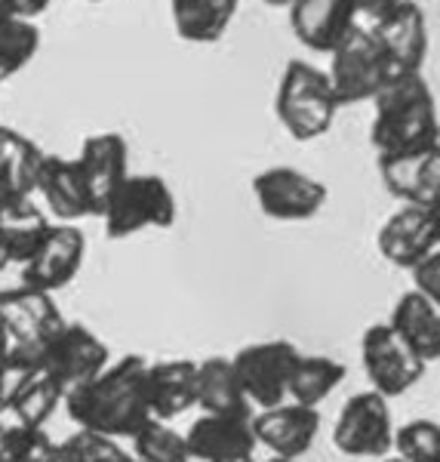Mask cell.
<instances>
[{"mask_svg":"<svg viewBox=\"0 0 440 462\" xmlns=\"http://www.w3.org/2000/svg\"><path fill=\"white\" fill-rule=\"evenodd\" d=\"M148 361L142 355H126L108 364L99 376L65 394V410L78 429L99 431L115 441L133 438L151 420L145 398Z\"/></svg>","mask_w":440,"mask_h":462,"instance_id":"cell-1","label":"cell"},{"mask_svg":"<svg viewBox=\"0 0 440 462\" xmlns=\"http://www.w3.org/2000/svg\"><path fill=\"white\" fill-rule=\"evenodd\" d=\"M372 102L370 145L376 158H404L440 143L437 102L422 74H398Z\"/></svg>","mask_w":440,"mask_h":462,"instance_id":"cell-2","label":"cell"},{"mask_svg":"<svg viewBox=\"0 0 440 462\" xmlns=\"http://www.w3.org/2000/svg\"><path fill=\"white\" fill-rule=\"evenodd\" d=\"M274 115L296 143H315L326 136L339 115L326 71L302 59L287 62L280 74L278 99H274Z\"/></svg>","mask_w":440,"mask_h":462,"instance_id":"cell-3","label":"cell"},{"mask_svg":"<svg viewBox=\"0 0 440 462\" xmlns=\"http://www.w3.org/2000/svg\"><path fill=\"white\" fill-rule=\"evenodd\" d=\"M176 213V195L167 179L154 173H130L111 195L102 219L111 241H124L145 228H170Z\"/></svg>","mask_w":440,"mask_h":462,"instance_id":"cell-4","label":"cell"},{"mask_svg":"<svg viewBox=\"0 0 440 462\" xmlns=\"http://www.w3.org/2000/svg\"><path fill=\"white\" fill-rule=\"evenodd\" d=\"M330 56L333 62L326 78H330L335 106L339 108L372 102L379 89L394 78L391 69H388L382 47L376 43L370 28L354 25Z\"/></svg>","mask_w":440,"mask_h":462,"instance_id":"cell-5","label":"cell"},{"mask_svg":"<svg viewBox=\"0 0 440 462\" xmlns=\"http://www.w3.org/2000/svg\"><path fill=\"white\" fill-rule=\"evenodd\" d=\"M299 357L302 352L289 339L252 342V346H243L241 352L231 357L237 383H241L243 394H247L250 407L271 410L283 404Z\"/></svg>","mask_w":440,"mask_h":462,"instance_id":"cell-6","label":"cell"},{"mask_svg":"<svg viewBox=\"0 0 440 462\" xmlns=\"http://www.w3.org/2000/svg\"><path fill=\"white\" fill-rule=\"evenodd\" d=\"M394 420L388 398L376 392H357L342 404L333 426V444L339 453L357 459H382L394 447Z\"/></svg>","mask_w":440,"mask_h":462,"instance_id":"cell-7","label":"cell"},{"mask_svg":"<svg viewBox=\"0 0 440 462\" xmlns=\"http://www.w3.org/2000/svg\"><path fill=\"white\" fill-rule=\"evenodd\" d=\"M259 210L274 222H308L324 210L330 191L320 179L296 167H268L252 179Z\"/></svg>","mask_w":440,"mask_h":462,"instance_id":"cell-8","label":"cell"},{"mask_svg":"<svg viewBox=\"0 0 440 462\" xmlns=\"http://www.w3.org/2000/svg\"><path fill=\"white\" fill-rule=\"evenodd\" d=\"M111 352L108 346L96 337L84 324H69L56 333L53 339L43 346V364L41 374L62 389L65 394L74 392L78 385L89 383L93 376H99L108 367Z\"/></svg>","mask_w":440,"mask_h":462,"instance_id":"cell-9","label":"cell"},{"mask_svg":"<svg viewBox=\"0 0 440 462\" xmlns=\"http://www.w3.org/2000/svg\"><path fill=\"white\" fill-rule=\"evenodd\" d=\"M361 361L370 389L382 398H400L425 376V364L394 337L388 324H372L363 330Z\"/></svg>","mask_w":440,"mask_h":462,"instance_id":"cell-10","label":"cell"},{"mask_svg":"<svg viewBox=\"0 0 440 462\" xmlns=\"http://www.w3.org/2000/svg\"><path fill=\"white\" fill-rule=\"evenodd\" d=\"M87 256V235L78 226H65L53 222L37 250L22 265V284L43 293H56V290L69 287L74 274L80 272Z\"/></svg>","mask_w":440,"mask_h":462,"instance_id":"cell-11","label":"cell"},{"mask_svg":"<svg viewBox=\"0 0 440 462\" xmlns=\"http://www.w3.org/2000/svg\"><path fill=\"white\" fill-rule=\"evenodd\" d=\"M0 327L10 346L43 348L65 327V318L53 302V293L32 287L0 290Z\"/></svg>","mask_w":440,"mask_h":462,"instance_id":"cell-12","label":"cell"},{"mask_svg":"<svg viewBox=\"0 0 440 462\" xmlns=\"http://www.w3.org/2000/svg\"><path fill=\"white\" fill-rule=\"evenodd\" d=\"M74 163H78L80 182L87 189L89 216H99L102 219L111 195L130 176V148H126V139L121 133H96V136H87Z\"/></svg>","mask_w":440,"mask_h":462,"instance_id":"cell-13","label":"cell"},{"mask_svg":"<svg viewBox=\"0 0 440 462\" xmlns=\"http://www.w3.org/2000/svg\"><path fill=\"white\" fill-rule=\"evenodd\" d=\"M370 32L382 47L394 78L398 74H422V65L428 59V22H425V13L416 0H400L391 13L372 22Z\"/></svg>","mask_w":440,"mask_h":462,"instance_id":"cell-14","label":"cell"},{"mask_svg":"<svg viewBox=\"0 0 440 462\" xmlns=\"http://www.w3.org/2000/svg\"><path fill=\"white\" fill-rule=\"evenodd\" d=\"M320 431V410L317 407H302L293 401L271 410H256L252 413V435L256 444L268 447L274 457L280 459H296L299 462L305 453L315 447Z\"/></svg>","mask_w":440,"mask_h":462,"instance_id":"cell-15","label":"cell"},{"mask_svg":"<svg viewBox=\"0 0 440 462\" xmlns=\"http://www.w3.org/2000/svg\"><path fill=\"white\" fill-rule=\"evenodd\" d=\"M289 25L302 47L333 53L357 25V6L354 0H293Z\"/></svg>","mask_w":440,"mask_h":462,"instance_id":"cell-16","label":"cell"},{"mask_svg":"<svg viewBox=\"0 0 440 462\" xmlns=\"http://www.w3.org/2000/svg\"><path fill=\"white\" fill-rule=\"evenodd\" d=\"M191 462H225L256 450L252 416H210L204 413L185 431Z\"/></svg>","mask_w":440,"mask_h":462,"instance_id":"cell-17","label":"cell"},{"mask_svg":"<svg viewBox=\"0 0 440 462\" xmlns=\"http://www.w3.org/2000/svg\"><path fill=\"white\" fill-rule=\"evenodd\" d=\"M376 244L379 253L385 256V263H391L394 268H407V272H413L422 259H428L437 250L425 207L416 204H404L400 210L388 216L385 226L376 235Z\"/></svg>","mask_w":440,"mask_h":462,"instance_id":"cell-18","label":"cell"},{"mask_svg":"<svg viewBox=\"0 0 440 462\" xmlns=\"http://www.w3.org/2000/svg\"><path fill=\"white\" fill-rule=\"evenodd\" d=\"M388 195L400 204H428L440 195V143L404 158H376Z\"/></svg>","mask_w":440,"mask_h":462,"instance_id":"cell-19","label":"cell"},{"mask_svg":"<svg viewBox=\"0 0 440 462\" xmlns=\"http://www.w3.org/2000/svg\"><path fill=\"white\" fill-rule=\"evenodd\" d=\"M388 327L425 367L440 361V309L419 290L400 293V300L391 309V318H388Z\"/></svg>","mask_w":440,"mask_h":462,"instance_id":"cell-20","label":"cell"},{"mask_svg":"<svg viewBox=\"0 0 440 462\" xmlns=\"http://www.w3.org/2000/svg\"><path fill=\"white\" fill-rule=\"evenodd\" d=\"M145 398L151 420L170 422L182 416L185 410L194 407V398H197V364L188 361V357L148 364Z\"/></svg>","mask_w":440,"mask_h":462,"instance_id":"cell-21","label":"cell"},{"mask_svg":"<svg viewBox=\"0 0 440 462\" xmlns=\"http://www.w3.org/2000/svg\"><path fill=\"white\" fill-rule=\"evenodd\" d=\"M34 195H41L47 210L56 216V222H65V226H78L80 219L89 216L87 189L80 182L74 158L47 154L41 163V173H37Z\"/></svg>","mask_w":440,"mask_h":462,"instance_id":"cell-22","label":"cell"},{"mask_svg":"<svg viewBox=\"0 0 440 462\" xmlns=\"http://www.w3.org/2000/svg\"><path fill=\"white\" fill-rule=\"evenodd\" d=\"M47 158L41 145L0 124V200L34 198L37 173Z\"/></svg>","mask_w":440,"mask_h":462,"instance_id":"cell-23","label":"cell"},{"mask_svg":"<svg viewBox=\"0 0 440 462\" xmlns=\"http://www.w3.org/2000/svg\"><path fill=\"white\" fill-rule=\"evenodd\" d=\"M194 407H200L210 416H252V407L237 383L231 357H206L197 364V398Z\"/></svg>","mask_w":440,"mask_h":462,"instance_id":"cell-24","label":"cell"},{"mask_svg":"<svg viewBox=\"0 0 440 462\" xmlns=\"http://www.w3.org/2000/svg\"><path fill=\"white\" fill-rule=\"evenodd\" d=\"M241 0H170L173 28L188 43H215L225 37Z\"/></svg>","mask_w":440,"mask_h":462,"instance_id":"cell-25","label":"cell"},{"mask_svg":"<svg viewBox=\"0 0 440 462\" xmlns=\"http://www.w3.org/2000/svg\"><path fill=\"white\" fill-rule=\"evenodd\" d=\"M47 210L34 204V198H16V200H0V237L13 253V265H25L28 256L37 250L43 235L50 231Z\"/></svg>","mask_w":440,"mask_h":462,"instance_id":"cell-26","label":"cell"},{"mask_svg":"<svg viewBox=\"0 0 440 462\" xmlns=\"http://www.w3.org/2000/svg\"><path fill=\"white\" fill-rule=\"evenodd\" d=\"M342 379H345V364L342 361L326 355H302L293 370V379H289L287 401L302 407H320V401H326L339 389Z\"/></svg>","mask_w":440,"mask_h":462,"instance_id":"cell-27","label":"cell"},{"mask_svg":"<svg viewBox=\"0 0 440 462\" xmlns=\"http://www.w3.org/2000/svg\"><path fill=\"white\" fill-rule=\"evenodd\" d=\"M59 404H65V392L59 389L53 379L37 374L34 379H28L16 398L4 407V416L10 422H16V426L43 429L50 416L59 410Z\"/></svg>","mask_w":440,"mask_h":462,"instance_id":"cell-28","label":"cell"},{"mask_svg":"<svg viewBox=\"0 0 440 462\" xmlns=\"http://www.w3.org/2000/svg\"><path fill=\"white\" fill-rule=\"evenodd\" d=\"M41 50V32L34 22L0 16V84L13 80Z\"/></svg>","mask_w":440,"mask_h":462,"instance_id":"cell-29","label":"cell"},{"mask_svg":"<svg viewBox=\"0 0 440 462\" xmlns=\"http://www.w3.org/2000/svg\"><path fill=\"white\" fill-rule=\"evenodd\" d=\"M130 441L136 462H191L185 435L160 420H148Z\"/></svg>","mask_w":440,"mask_h":462,"instance_id":"cell-30","label":"cell"},{"mask_svg":"<svg viewBox=\"0 0 440 462\" xmlns=\"http://www.w3.org/2000/svg\"><path fill=\"white\" fill-rule=\"evenodd\" d=\"M391 450L407 462H440V426L435 420H409L394 429Z\"/></svg>","mask_w":440,"mask_h":462,"instance_id":"cell-31","label":"cell"},{"mask_svg":"<svg viewBox=\"0 0 440 462\" xmlns=\"http://www.w3.org/2000/svg\"><path fill=\"white\" fill-rule=\"evenodd\" d=\"M62 453L69 457V462H130V450H124L121 441L108 435H99V431H87L78 429L71 438H65Z\"/></svg>","mask_w":440,"mask_h":462,"instance_id":"cell-32","label":"cell"},{"mask_svg":"<svg viewBox=\"0 0 440 462\" xmlns=\"http://www.w3.org/2000/svg\"><path fill=\"white\" fill-rule=\"evenodd\" d=\"M413 290H419L440 309V250H435L413 268Z\"/></svg>","mask_w":440,"mask_h":462,"instance_id":"cell-33","label":"cell"},{"mask_svg":"<svg viewBox=\"0 0 440 462\" xmlns=\"http://www.w3.org/2000/svg\"><path fill=\"white\" fill-rule=\"evenodd\" d=\"M53 0H0V16L19 19V22H34L37 16L50 10Z\"/></svg>","mask_w":440,"mask_h":462,"instance_id":"cell-34","label":"cell"},{"mask_svg":"<svg viewBox=\"0 0 440 462\" xmlns=\"http://www.w3.org/2000/svg\"><path fill=\"white\" fill-rule=\"evenodd\" d=\"M400 0H354V6H357V16H367L372 22H379L385 16V13H391L394 6H398Z\"/></svg>","mask_w":440,"mask_h":462,"instance_id":"cell-35","label":"cell"},{"mask_svg":"<svg viewBox=\"0 0 440 462\" xmlns=\"http://www.w3.org/2000/svg\"><path fill=\"white\" fill-rule=\"evenodd\" d=\"M422 207H425V216H428V228H431V237H435V247L440 250V195Z\"/></svg>","mask_w":440,"mask_h":462,"instance_id":"cell-36","label":"cell"},{"mask_svg":"<svg viewBox=\"0 0 440 462\" xmlns=\"http://www.w3.org/2000/svg\"><path fill=\"white\" fill-rule=\"evenodd\" d=\"M37 462H69V457H65V453H62V447L53 444V447H50V450L43 453V457L37 459Z\"/></svg>","mask_w":440,"mask_h":462,"instance_id":"cell-37","label":"cell"},{"mask_svg":"<svg viewBox=\"0 0 440 462\" xmlns=\"http://www.w3.org/2000/svg\"><path fill=\"white\" fill-rule=\"evenodd\" d=\"M13 265V253H10V247H6V241L0 237V272L4 268H10Z\"/></svg>","mask_w":440,"mask_h":462,"instance_id":"cell-38","label":"cell"},{"mask_svg":"<svg viewBox=\"0 0 440 462\" xmlns=\"http://www.w3.org/2000/svg\"><path fill=\"white\" fill-rule=\"evenodd\" d=\"M6 348H10V339H6V330L0 327V357L6 355Z\"/></svg>","mask_w":440,"mask_h":462,"instance_id":"cell-39","label":"cell"},{"mask_svg":"<svg viewBox=\"0 0 440 462\" xmlns=\"http://www.w3.org/2000/svg\"><path fill=\"white\" fill-rule=\"evenodd\" d=\"M268 6H293V0H262Z\"/></svg>","mask_w":440,"mask_h":462,"instance_id":"cell-40","label":"cell"},{"mask_svg":"<svg viewBox=\"0 0 440 462\" xmlns=\"http://www.w3.org/2000/svg\"><path fill=\"white\" fill-rule=\"evenodd\" d=\"M225 462H256V457L247 453V457H234V459H225Z\"/></svg>","mask_w":440,"mask_h":462,"instance_id":"cell-41","label":"cell"},{"mask_svg":"<svg viewBox=\"0 0 440 462\" xmlns=\"http://www.w3.org/2000/svg\"><path fill=\"white\" fill-rule=\"evenodd\" d=\"M379 462H407V459H400L398 453H394V457H391V453H388V457H382V459H379Z\"/></svg>","mask_w":440,"mask_h":462,"instance_id":"cell-42","label":"cell"},{"mask_svg":"<svg viewBox=\"0 0 440 462\" xmlns=\"http://www.w3.org/2000/svg\"><path fill=\"white\" fill-rule=\"evenodd\" d=\"M4 426H6V420H4V413H0V441H4Z\"/></svg>","mask_w":440,"mask_h":462,"instance_id":"cell-43","label":"cell"},{"mask_svg":"<svg viewBox=\"0 0 440 462\" xmlns=\"http://www.w3.org/2000/svg\"><path fill=\"white\" fill-rule=\"evenodd\" d=\"M268 462H296V459H280V457H271Z\"/></svg>","mask_w":440,"mask_h":462,"instance_id":"cell-44","label":"cell"},{"mask_svg":"<svg viewBox=\"0 0 440 462\" xmlns=\"http://www.w3.org/2000/svg\"><path fill=\"white\" fill-rule=\"evenodd\" d=\"M0 462H6V459H4V457H0Z\"/></svg>","mask_w":440,"mask_h":462,"instance_id":"cell-45","label":"cell"},{"mask_svg":"<svg viewBox=\"0 0 440 462\" xmlns=\"http://www.w3.org/2000/svg\"><path fill=\"white\" fill-rule=\"evenodd\" d=\"M130 462H136V459H130Z\"/></svg>","mask_w":440,"mask_h":462,"instance_id":"cell-46","label":"cell"},{"mask_svg":"<svg viewBox=\"0 0 440 462\" xmlns=\"http://www.w3.org/2000/svg\"><path fill=\"white\" fill-rule=\"evenodd\" d=\"M416 4H419V0H416Z\"/></svg>","mask_w":440,"mask_h":462,"instance_id":"cell-47","label":"cell"}]
</instances>
